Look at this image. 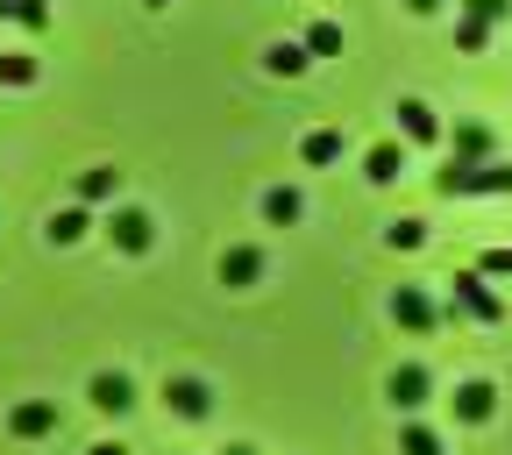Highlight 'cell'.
I'll return each mask as SVG.
<instances>
[{
    "label": "cell",
    "instance_id": "obj_27",
    "mask_svg": "<svg viewBox=\"0 0 512 455\" xmlns=\"http://www.w3.org/2000/svg\"><path fill=\"white\" fill-rule=\"evenodd\" d=\"M86 455H128V448H121V441H93Z\"/></svg>",
    "mask_w": 512,
    "mask_h": 455
},
{
    "label": "cell",
    "instance_id": "obj_13",
    "mask_svg": "<svg viewBox=\"0 0 512 455\" xmlns=\"http://www.w3.org/2000/svg\"><path fill=\"white\" fill-rule=\"evenodd\" d=\"M456 164H491V128L484 121H456Z\"/></svg>",
    "mask_w": 512,
    "mask_h": 455
},
{
    "label": "cell",
    "instance_id": "obj_23",
    "mask_svg": "<svg viewBox=\"0 0 512 455\" xmlns=\"http://www.w3.org/2000/svg\"><path fill=\"white\" fill-rule=\"evenodd\" d=\"M384 242H392V249H420V242H427V221H392V228H384Z\"/></svg>",
    "mask_w": 512,
    "mask_h": 455
},
{
    "label": "cell",
    "instance_id": "obj_22",
    "mask_svg": "<svg viewBox=\"0 0 512 455\" xmlns=\"http://www.w3.org/2000/svg\"><path fill=\"white\" fill-rule=\"evenodd\" d=\"M8 22H22V29H50V8H43V0H8Z\"/></svg>",
    "mask_w": 512,
    "mask_h": 455
},
{
    "label": "cell",
    "instance_id": "obj_28",
    "mask_svg": "<svg viewBox=\"0 0 512 455\" xmlns=\"http://www.w3.org/2000/svg\"><path fill=\"white\" fill-rule=\"evenodd\" d=\"M406 8H413V15H434V8H441V0H406Z\"/></svg>",
    "mask_w": 512,
    "mask_h": 455
},
{
    "label": "cell",
    "instance_id": "obj_1",
    "mask_svg": "<svg viewBox=\"0 0 512 455\" xmlns=\"http://www.w3.org/2000/svg\"><path fill=\"white\" fill-rule=\"evenodd\" d=\"M434 192L441 200H484V192H512V164H456L448 157V171H434Z\"/></svg>",
    "mask_w": 512,
    "mask_h": 455
},
{
    "label": "cell",
    "instance_id": "obj_4",
    "mask_svg": "<svg viewBox=\"0 0 512 455\" xmlns=\"http://www.w3.org/2000/svg\"><path fill=\"white\" fill-rule=\"evenodd\" d=\"M384 392H392V406H399V413H420V406L434 399V370H427V363H399Z\"/></svg>",
    "mask_w": 512,
    "mask_h": 455
},
{
    "label": "cell",
    "instance_id": "obj_11",
    "mask_svg": "<svg viewBox=\"0 0 512 455\" xmlns=\"http://www.w3.org/2000/svg\"><path fill=\"white\" fill-rule=\"evenodd\" d=\"M256 278H264V249H249V242H242V249L221 256V285H256Z\"/></svg>",
    "mask_w": 512,
    "mask_h": 455
},
{
    "label": "cell",
    "instance_id": "obj_14",
    "mask_svg": "<svg viewBox=\"0 0 512 455\" xmlns=\"http://www.w3.org/2000/svg\"><path fill=\"white\" fill-rule=\"evenodd\" d=\"M299 214H306V200H299L292 185H271V192H264V221H271V228H292Z\"/></svg>",
    "mask_w": 512,
    "mask_h": 455
},
{
    "label": "cell",
    "instance_id": "obj_31",
    "mask_svg": "<svg viewBox=\"0 0 512 455\" xmlns=\"http://www.w3.org/2000/svg\"><path fill=\"white\" fill-rule=\"evenodd\" d=\"M0 15H8V0H0Z\"/></svg>",
    "mask_w": 512,
    "mask_h": 455
},
{
    "label": "cell",
    "instance_id": "obj_16",
    "mask_svg": "<svg viewBox=\"0 0 512 455\" xmlns=\"http://www.w3.org/2000/svg\"><path fill=\"white\" fill-rule=\"evenodd\" d=\"M114 185H121V171H79V207H100V200H114Z\"/></svg>",
    "mask_w": 512,
    "mask_h": 455
},
{
    "label": "cell",
    "instance_id": "obj_7",
    "mask_svg": "<svg viewBox=\"0 0 512 455\" xmlns=\"http://www.w3.org/2000/svg\"><path fill=\"white\" fill-rule=\"evenodd\" d=\"M8 434H15V441H43V434H57V406H50V399H22V406L8 413Z\"/></svg>",
    "mask_w": 512,
    "mask_h": 455
},
{
    "label": "cell",
    "instance_id": "obj_24",
    "mask_svg": "<svg viewBox=\"0 0 512 455\" xmlns=\"http://www.w3.org/2000/svg\"><path fill=\"white\" fill-rule=\"evenodd\" d=\"M463 15L491 29V22H505V15H512V0H463Z\"/></svg>",
    "mask_w": 512,
    "mask_h": 455
},
{
    "label": "cell",
    "instance_id": "obj_3",
    "mask_svg": "<svg viewBox=\"0 0 512 455\" xmlns=\"http://www.w3.org/2000/svg\"><path fill=\"white\" fill-rule=\"evenodd\" d=\"M392 320H399L406 335H434V328H441V306H434L420 285H399V292H392Z\"/></svg>",
    "mask_w": 512,
    "mask_h": 455
},
{
    "label": "cell",
    "instance_id": "obj_6",
    "mask_svg": "<svg viewBox=\"0 0 512 455\" xmlns=\"http://www.w3.org/2000/svg\"><path fill=\"white\" fill-rule=\"evenodd\" d=\"M164 406H171L178 420H207V413H214V392H207V377H171V384H164Z\"/></svg>",
    "mask_w": 512,
    "mask_h": 455
},
{
    "label": "cell",
    "instance_id": "obj_8",
    "mask_svg": "<svg viewBox=\"0 0 512 455\" xmlns=\"http://www.w3.org/2000/svg\"><path fill=\"white\" fill-rule=\"evenodd\" d=\"M86 399H93L100 413H128V406H136V392H128V377H121V370H100V377L86 384Z\"/></svg>",
    "mask_w": 512,
    "mask_h": 455
},
{
    "label": "cell",
    "instance_id": "obj_30",
    "mask_svg": "<svg viewBox=\"0 0 512 455\" xmlns=\"http://www.w3.org/2000/svg\"><path fill=\"white\" fill-rule=\"evenodd\" d=\"M228 455H256V448H228Z\"/></svg>",
    "mask_w": 512,
    "mask_h": 455
},
{
    "label": "cell",
    "instance_id": "obj_20",
    "mask_svg": "<svg viewBox=\"0 0 512 455\" xmlns=\"http://www.w3.org/2000/svg\"><path fill=\"white\" fill-rule=\"evenodd\" d=\"M86 228H93V214H86V207H64V214L50 221V242H79Z\"/></svg>",
    "mask_w": 512,
    "mask_h": 455
},
{
    "label": "cell",
    "instance_id": "obj_21",
    "mask_svg": "<svg viewBox=\"0 0 512 455\" xmlns=\"http://www.w3.org/2000/svg\"><path fill=\"white\" fill-rule=\"evenodd\" d=\"M399 455H441V434H434V427H420V420H413V427H406V434H399Z\"/></svg>",
    "mask_w": 512,
    "mask_h": 455
},
{
    "label": "cell",
    "instance_id": "obj_26",
    "mask_svg": "<svg viewBox=\"0 0 512 455\" xmlns=\"http://www.w3.org/2000/svg\"><path fill=\"white\" fill-rule=\"evenodd\" d=\"M456 43H463V50H484V43H491V29H484V22H470V15H463V22H456Z\"/></svg>",
    "mask_w": 512,
    "mask_h": 455
},
{
    "label": "cell",
    "instance_id": "obj_15",
    "mask_svg": "<svg viewBox=\"0 0 512 455\" xmlns=\"http://www.w3.org/2000/svg\"><path fill=\"white\" fill-rule=\"evenodd\" d=\"M306 64H313V57H306L299 43H271V50H264V72H271V79H299Z\"/></svg>",
    "mask_w": 512,
    "mask_h": 455
},
{
    "label": "cell",
    "instance_id": "obj_5",
    "mask_svg": "<svg viewBox=\"0 0 512 455\" xmlns=\"http://www.w3.org/2000/svg\"><path fill=\"white\" fill-rule=\"evenodd\" d=\"M107 235H114V249H128V256H143V249L157 242V221H150L143 207H114V214H107Z\"/></svg>",
    "mask_w": 512,
    "mask_h": 455
},
{
    "label": "cell",
    "instance_id": "obj_18",
    "mask_svg": "<svg viewBox=\"0 0 512 455\" xmlns=\"http://www.w3.org/2000/svg\"><path fill=\"white\" fill-rule=\"evenodd\" d=\"M299 157H306V164H335V157H342V128H313V136L299 143Z\"/></svg>",
    "mask_w": 512,
    "mask_h": 455
},
{
    "label": "cell",
    "instance_id": "obj_25",
    "mask_svg": "<svg viewBox=\"0 0 512 455\" xmlns=\"http://www.w3.org/2000/svg\"><path fill=\"white\" fill-rule=\"evenodd\" d=\"M477 278H512V249H491V256H477Z\"/></svg>",
    "mask_w": 512,
    "mask_h": 455
},
{
    "label": "cell",
    "instance_id": "obj_10",
    "mask_svg": "<svg viewBox=\"0 0 512 455\" xmlns=\"http://www.w3.org/2000/svg\"><path fill=\"white\" fill-rule=\"evenodd\" d=\"M399 136H406V143H434V136H441V121H434L427 100H399Z\"/></svg>",
    "mask_w": 512,
    "mask_h": 455
},
{
    "label": "cell",
    "instance_id": "obj_2",
    "mask_svg": "<svg viewBox=\"0 0 512 455\" xmlns=\"http://www.w3.org/2000/svg\"><path fill=\"white\" fill-rule=\"evenodd\" d=\"M448 313H463V320H484V328H498V320H505V299L491 292V278L456 271V306H448Z\"/></svg>",
    "mask_w": 512,
    "mask_h": 455
},
{
    "label": "cell",
    "instance_id": "obj_29",
    "mask_svg": "<svg viewBox=\"0 0 512 455\" xmlns=\"http://www.w3.org/2000/svg\"><path fill=\"white\" fill-rule=\"evenodd\" d=\"M143 8H171V0H143Z\"/></svg>",
    "mask_w": 512,
    "mask_h": 455
},
{
    "label": "cell",
    "instance_id": "obj_9",
    "mask_svg": "<svg viewBox=\"0 0 512 455\" xmlns=\"http://www.w3.org/2000/svg\"><path fill=\"white\" fill-rule=\"evenodd\" d=\"M491 413H498V392H491L484 377L456 384V420H470V427H477V420H491Z\"/></svg>",
    "mask_w": 512,
    "mask_h": 455
},
{
    "label": "cell",
    "instance_id": "obj_17",
    "mask_svg": "<svg viewBox=\"0 0 512 455\" xmlns=\"http://www.w3.org/2000/svg\"><path fill=\"white\" fill-rule=\"evenodd\" d=\"M36 72H43V64L29 50H0V86H36Z\"/></svg>",
    "mask_w": 512,
    "mask_h": 455
},
{
    "label": "cell",
    "instance_id": "obj_19",
    "mask_svg": "<svg viewBox=\"0 0 512 455\" xmlns=\"http://www.w3.org/2000/svg\"><path fill=\"white\" fill-rule=\"evenodd\" d=\"M299 50H306V57H335V50H342V29H335V22H313Z\"/></svg>",
    "mask_w": 512,
    "mask_h": 455
},
{
    "label": "cell",
    "instance_id": "obj_12",
    "mask_svg": "<svg viewBox=\"0 0 512 455\" xmlns=\"http://www.w3.org/2000/svg\"><path fill=\"white\" fill-rule=\"evenodd\" d=\"M399 171H406V143H377V150L363 157V178H370V185H392Z\"/></svg>",
    "mask_w": 512,
    "mask_h": 455
}]
</instances>
